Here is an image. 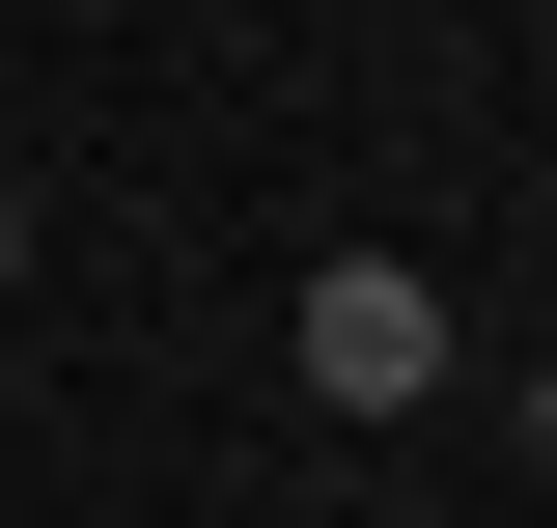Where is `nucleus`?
<instances>
[{
	"label": "nucleus",
	"mask_w": 557,
	"mask_h": 528,
	"mask_svg": "<svg viewBox=\"0 0 557 528\" xmlns=\"http://www.w3.org/2000/svg\"><path fill=\"white\" fill-rule=\"evenodd\" d=\"M278 362H307V390H335V417H418V390H446V278H418V251H335V278H307V334H278Z\"/></svg>",
	"instance_id": "obj_1"
},
{
	"label": "nucleus",
	"mask_w": 557,
	"mask_h": 528,
	"mask_svg": "<svg viewBox=\"0 0 557 528\" xmlns=\"http://www.w3.org/2000/svg\"><path fill=\"white\" fill-rule=\"evenodd\" d=\"M0 251H28V223H0Z\"/></svg>",
	"instance_id": "obj_2"
}]
</instances>
